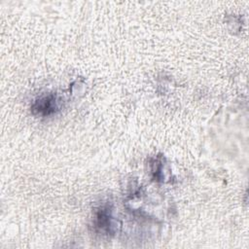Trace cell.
I'll use <instances>...</instances> for the list:
<instances>
[{
  "label": "cell",
  "mask_w": 249,
  "mask_h": 249,
  "mask_svg": "<svg viewBox=\"0 0 249 249\" xmlns=\"http://www.w3.org/2000/svg\"><path fill=\"white\" fill-rule=\"evenodd\" d=\"M58 109V101L56 95L49 94L38 98L31 106V111L34 115L50 116Z\"/></svg>",
  "instance_id": "6da1fadb"
},
{
  "label": "cell",
  "mask_w": 249,
  "mask_h": 249,
  "mask_svg": "<svg viewBox=\"0 0 249 249\" xmlns=\"http://www.w3.org/2000/svg\"><path fill=\"white\" fill-rule=\"evenodd\" d=\"M110 209L107 206H102L96 211L94 224L95 227L101 231L111 232L112 227V217L110 215Z\"/></svg>",
  "instance_id": "7a4b0ae2"
}]
</instances>
